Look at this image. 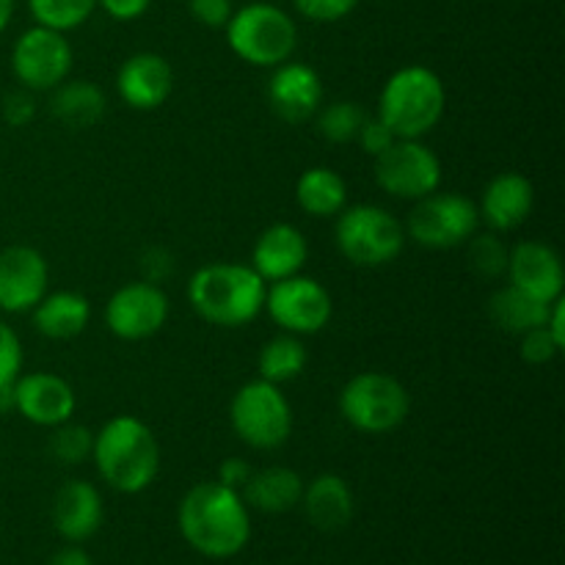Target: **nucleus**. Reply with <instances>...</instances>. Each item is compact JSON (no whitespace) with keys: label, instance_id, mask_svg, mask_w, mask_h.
<instances>
[{"label":"nucleus","instance_id":"obj_1","mask_svg":"<svg viewBox=\"0 0 565 565\" xmlns=\"http://www.w3.org/2000/svg\"><path fill=\"white\" fill-rule=\"evenodd\" d=\"M177 527L193 552L210 561H230L252 541V508L241 491L202 480L180 500Z\"/></svg>","mask_w":565,"mask_h":565},{"label":"nucleus","instance_id":"obj_2","mask_svg":"<svg viewBox=\"0 0 565 565\" xmlns=\"http://www.w3.org/2000/svg\"><path fill=\"white\" fill-rule=\"evenodd\" d=\"M92 461L105 486L119 494H141L160 472L158 436L136 414H116L94 430Z\"/></svg>","mask_w":565,"mask_h":565},{"label":"nucleus","instance_id":"obj_3","mask_svg":"<svg viewBox=\"0 0 565 565\" xmlns=\"http://www.w3.org/2000/svg\"><path fill=\"white\" fill-rule=\"evenodd\" d=\"M268 281L246 263H207L188 281V301L215 329H243L263 315Z\"/></svg>","mask_w":565,"mask_h":565},{"label":"nucleus","instance_id":"obj_4","mask_svg":"<svg viewBox=\"0 0 565 565\" xmlns=\"http://www.w3.org/2000/svg\"><path fill=\"white\" fill-rule=\"evenodd\" d=\"M445 108L447 92L439 72L425 64H408L386 77L375 116L397 138H425L439 125Z\"/></svg>","mask_w":565,"mask_h":565},{"label":"nucleus","instance_id":"obj_5","mask_svg":"<svg viewBox=\"0 0 565 565\" xmlns=\"http://www.w3.org/2000/svg\"><path fill=\"white\" fill-rule=\"evenodd\" d=\"M224 33L232 53L257 70H274L290 61L298 50L296 20L285 9L265 0L232 11Z\"/></svg>","mask_w":565,"mask_h":565},{"label":"nucleus","instance_id":"obj_6","mask_svg":"<svg viewBox=\"0 0 565 565\" xmlns=\"http://www.w3.org/2000/svg\"><path fill=\"white\" fill-rule=\"evenodd\" d=\"M406 226L381 204H353L334 218V246L356 268H384L406 248Z\"/></svg>","mask_w":565,"mask_h":565},{"label":"nucleus","instance_id":"obj_7","mask_svg":"<svg viewBox=\"0 0 565 565\" xmlns=\"http://www.w3.org/2000/svg\"><path fill=\"white\" fill-rule=\"evenodd\" d=\"M342 419L353 430L367 436H384L401 428L412 414V392L395 375L367 370L348 381L337 397Z\"/></svg>","mask_w":565,"mask_h":565},{"label":"nucleus","instance_id":"obj_8","mask_svg":"<svg viewBox=\"0 0 565 565\" xmlns=\"http://www.w3.org/2000/svg\"><path fill=\"white\" fill-rule=\"evenodd\" d=\"M292 406L281 386L263 379L246 381L230 403L232 430L252 450H279L292 436Z\"/></svg>","mask_w":565,"mask_h":565},{"label":"nucleus","instance_id":"obj_9","mask_svg":"<svg viewBox=\"0 0 565 565\" xmlns=\"http://www.w3.org/2000/svg\"><path fill=\"white\" fill-rule=\"evenodd\" d=\"M403 226H406L408 241L417 246L434 248V252L458 248L480 230L478 202L467 193L434 191L430 196L414 202Z\"/></svg>","mask_w":565,"mask_h":565},{"label":"nucleus","instance_id":"obj_10","mask_svg":"<svg viewBox=\"0 0 565 565\" xmlns=\"http://www.w3.org/2000/svg\"><path fill=\"white\" fill-rule=\"evenodd\" d=\"M373 174L390 196L419 202L441 188V160L423 138H395L373 158Z\"/></svg>","mask_w":565,"mask_h":565},{"label":"nucleus","instance_id":"obj_11","mask_svg":"<svg viewBox=\"0 0 565 565\" xmlns=\"http://www.w3.org/2000/svg\"><path fill=\"white\" fill-rule=\"evenodd\" d=\"M263 312L285 334L312 337L331 323L334 301H331V292L326 290L323 281L307 274H296L270 281L268 290H265Z\"/></svg>","mask_w":565,"mask_h":565},{"label":"nucleus","instance_id":"obj_12","mask_svg":"<svg viewBox=\"0 0 565 565\" xmlns=\"http://www.w3.org/2000/svg\"><path fill=\"white\" fill-rule=\"evenodd\" d=\"M72 61L75 53L70 39L53 28H28L11 47V72L17 83L33 94H50L58 83H64L72 72Z\"/></svg>","mask_w":565,"mask_h":565},{"label":"nucleus","instance_id":"obj_13","mask_svg":"<svg viewBox=\"0 0 565 565\" xmlns=\"http://www.w3.org/2000/svg\"><path fill=\"white\" fill-rule=\"evenodd\" d=\"M171 301L160 285L136 279L121 285L105 303V326L121 342H141L169 323Z\"/></svg>","mask_w":565,"mask_h":565},{"label":"nucleus","instance_id":"obj_14","mask_svg":"<svg viewBox=\"0 0 565 565\" xmlns=\"http://www.w3.org/2000/svg\"><path fill=\"white\" fill-rule=\"evenodd\" d=\"M11 392H14V412L25 423L50 430L75 419L77 395L70 381L61 379L58 373H47V370L20 373Z\"/></svg>","mask_w":565,"mask_h":565},{"label":"nucleus","instance_id":"obj_15","mask_svg":"<svg viewBox=\"0 0 565 565\" xmlns=\"http://www.w3.org/2000/svg\"><path fill=\"white\" fill-rule=\"evenodd\" d=\"M50 285L47 259L33 246L0 252V312L25 315L44 298Z\"/></svg>","mask_w":565,"mask_h":565},{"label":"nucleus","instance_id":"obj_16","mask_svg":"<svg viewBox=\"0 0 565 565\" xmlns=\"http://www.w3.org/2000/svg\"><path fill=\"white\" fill-rule=\"evenodd\" d=\"M268 105L287 125L312 121L323 105V81L318 70L303 61H285L274 66L268 77Z\"/></svg>","mask_w":565,"mask_h":565},{"label":"nucleus","instance_id":"obj_17","mask_svg":"<svg viewBox=\"0 0 565 565\" xmlns=\"http://www.w3.org/2000/svg\"><path fill=\"white\" fill-rule=\"evenodd\" d=\"M174 92V70L169 58L152 50L132 53L116 70V94L132 110H158Z\"/></svg>","mask_w":565,"mask_h":565},{"label":"nucleus","instance_id":"obj_18","mask_svg":"<svg viewBox=\"0 0 565 565\" xmlns=\"http://www.w3.org/2000/svg\"><path fill=\"white\" fill-rule=\"evenodd\" d=\"M508 285L552 303L563 298L565 270L563 259L550 243L522 241L508 252Z\"/></svg>","mask_w":565,"mask_h":565},{"label":"nucleus","instance_id":"obj_19","mask_svg":"<svg viewBox=\"0 0 565 565\" xmlns=\"http://www.w3.org/2000/svg\"><path fill=\"white\" fill-rule=\"evenodd\" d=\"M535 207V188L522 171H500L486 182L483 193H480L478 213L480 224L489 226L491 232L519 230L527 224Z\"/></svg>","mask_w":565,"mask_h":565},{"label":"nucleus","instance_id":"obj_20","mask_svg":"<svg viewBox=\"0 0 565 565\" xmlns=\"http://www.w3.org/2000/svg\"><path fill=\"white\" fill-rule=\"evenodd\" d=\"M103 494L88 480H66L53 497V527L70 544H83L103 527Z\"/></svg>","mask_w":565,"mask_h":565},{"label":"nucleus","instance_id":"obj_21","mask_svg":"<svg viewBox=\"0 0 565 565\" xmlns=\"http://www.w3.org/2000/svg\"><path fill=\"white\" fill-rule=\"evenodd\" d=\"M309 259V243L298 226L285 224H270L263 230L252 248V268L263 276L265 281H279L287 276L303 274V265Z\"/></svg>","mask_w":565,"mask_h":565},{"label":"nucleus","instance_id":"obj_22","mask_svg":"<svg viewBox=\"0 0 565 565\" xmlns=\"http://www.w3.org/2000/svg\"><path fill=\"white\" fill-rule=\"evenodd\" d=\"M303 513H307L309 524L320 533H340L351 524L353 511H356V500L348 486L345 478L334 472H323L303 483L301 494Z\"/></svg>","mask_w":565,"mask_h":565},{"label":"nucleus","instance_id":"obj_23","mask_svg":"<svg viewBox=\"0 0 565 565\" xmlns=\"http://www.w3.org/2000/svg\"><path fill=\"white\" fill-rule=\"evenodd\" d=\"M31 318L42 337L70 342L77 340L92 323V301L75 290L44 292L42 301L31 309Z\"/></svg>","mask_w":565,"mask_h":565},{"label":"nucleus","instance_id":"obj_24","mask_svg":"<svg viewBox=\"0 0 565 565\" xmlns=\"http://www.w3.org/2000/svg\"><path fill=\"white\" fill-rule=\"evenodd\" d=\"M241 494L248 508L276 516V513H287L301 505L303 478L290 467L254 469Z\"/></svg>","mask_w":565,"mask_h":565},{"label":"nucleus","instance_id":"obj_25","mask_svg":"<svg viewBox=\"0 0 565 565\" xmlns=\"http://www.w3.org/2000/svg\"><path fill=\"white\" fill-rule=\"evenodd\" d=\"M105 110H108V97L94 81H81V77L70 81L66 77L64 83H58L50 92V114L64 127H72V130L94 127L103 119Z\"/></svg>","mask_w":565,"mask_h":565},{"label":"nucleus","instance_id":"obj_26","mask_svg":"<svg viewBox=\"0 0 565 565\" xmlns=\"http://www.w3.org/2000/svg\"><path fill=\"white\" fill-rule=\"evenodd\" d=\"M296 202L312 218H337L348 207V182L331 166H312L296 182Z\"/></svg>","mask_w":565,"mask_h":565},{"label":"nucleus","instance_id":"obj_27","mask_svg":"<svg viewBox=\"0 0 565 565\" xmlns=\"http://www.w3.org/2000/svg\"><path fill=\"white\" fill-rule=\"evenodd\" d=\"M552 303L541 301V298L530 296V292L519 290V287L505 285L489 298V318L505 334L522 337L524 331L546 326Z\"/></svg>","mask_w":565,"mask_h":565},{"label":"nucleus","instance_id":"obj_28","mask_svg":"<svg viewBox=\"0 0 565 565\" xmlns=\"http://www.w3.org/2000/svg\"><path fill=\"white\" fill-rule=\"evenodd\" d=\"M309 353L307 345H303V337L296 334H276L270 337L268 342L263 345L257 356V373L259 379L268 381V384H290L296 381L298 375L307 370Z\"/></svg>","mask_w":565,"mask_h":565},{"label":"nucleus","instance_id":"obj_29","mask_svg":"<svg viewBox=\"0 0 565 565\" xmlns=\"http://www.w3.org/2000/svg\"><path fill=\"white\" fill-rule=\"evenodd\" d=\"M367 116L370 114L362 108V103H356V99H337V103L320 105V110L315 114L312 121L315 127H318V136H323L326 141L353 143Z\"/></svg>","mask_w":565,"mask_h":565},{"label":"nucleus","instance_id":"obj_30","mask_svg":"<svg viewBox=\"0 0 565 565\" xmlns=\"http://www.w3.org/2000/svg\"><path fill=\"white\" fill-rule=\"evenodd\" d=\"M28 11L36 25L70 33L92 20L97 0H28Z\"/></svg>","mask_w":565,"mask_h":565},{"label":"nucleus","instance_id":"obj_31","mask_svg":"<svg viewBox=\"0 0 565 565\" xmlns=\"http://www.w3.org/2000/svg\"><path fill=\"white\" fill-rule=\"evenodd\" d=\"M463 246H467L469 268H472L475 274L483 276V279H491V281H497L500 276H505L508 252H511V246L502 241L500 232H491V230L475 232V235L469 237Z\"/></svg>","mask_w":565,"mask_h":565},{"label":"nucleus","instance_id":"obj_32","mask_svg":"<svg viewBox=\"0 0 565 565\" xmlns=\"http://www.w3.org/2000/svg\"><path fill=\"white\" fill-rule=\"evenodd\" d=\"M92 447H94V430L86 425L64 423L50 428L47 450L64 467H81L83 461H92Z\"/></svg>","mask_w":565,"mask_h":565},{"label":"nucleus","instance_id":"obj_33","mask_svg":"<svg viewBox=\"0 0 565 565\" xmlns=\"http://www.w3.org/2000/svg\"><path fill=\"white\" fill-rule=\"evenodd\" d=\"M22 342L6 320H0V386H11L22 373Z\"/></svg>","mask_w":565,"mask_h":565},{"label":"nucleus","instance_id":"obj_34","mask_svg":"<svg viewBox=\"0 0 565 565\" xmlns=\"http://www.w3.org/2000/svg\"><path fill=\"white\" fill-rule=\"evenodd\" d=\"M561 351L563 348L557 345L555 337L550 334L546 326L530 329L519 337V356H522L527 364H535V367H539V364H550Z\"/></svg>","mask_w":565,"mask_h":565},{"label":"nucleus","instance_id":"obj_35","mask_svg":"<svg viewBox=\"0 0 565 565\" xmlns=\"http://www.w3.org/2000/svg\"><path fill=\"white\" fill-rule=\"evenodd\" d=\"M298 14L309 22H340L359 6V0H292Z\"/></svg>","mask_w":565,"mask_h":565},{"label":"nucleus","instance_id":"obj_36","mask_svg":"<svg viewBox=\"0 0 565 565\" xmlns=\"http://www.w3.org/2000/svg\"><path fill=\"white\" fill-rule=\"evenodd\" d=\"M36 116V94L28 88H14L3 97V119L9 127H28Z\"/></svg>","mask_w":565,"mask_h":565},{"label":"nucleus","instance_id":"obj_37","mask_svg":"<svg viewBox=\"0 0 565 565\" xmlns=\"http://www.w3.org/2000/svg\"><path fill=\"white\" fill-rule=\"evenodd\" d=\"M395 138H397L395 132H392L390 127L379 119V116H367L353 143H359V149H362L364 154H370V158H379V154L384 152L392 141H395Z\"/></svg>","mask_w":565,"mask_h":565},{"label":"nucleus","instance_id":"obj_38","mask_svg":"<svg viewBox=\"0 0 565 565\" xmlns=\"http://www.w3.org/2000/svg\"><path fill=\"white\" fill-rule=\"evenodd\" d=\"M188 11L204 28H226L235 3L232 0H188Z\"/></svg>","mask_w":565,"mask_h":565},{"label":"nucleus","instance_id":"obj_39","mask_svg":"<svg viewBox=\"0 0 565 565\" xmlns=\"http://www.w3.org/2000/svg\"><path fill=\"white\" fill-rule=\"evenodd\" d=\"M141 279L152 281V285H163L171 274H174V257L166 248L152 246L141 254Z\"/></svg>","mask_w":565,"mask_h":565},{"label":"nucleus","instance_id":"obj_40","mask_svg":"<svg viewBox=\"0 0 565 565\" xmlns=\"http://www.w3.org/2000/svg\"><path fill=\"white\" fill-rule=\"evenodd\" d=\"M152 0H97V9H103L116 22H136L149 11Z\"/></svg>","mask_w":565,"mask_h":565},{"label":"nucleus","instance_id":"obj_41","mask_svg":"<svg viewBox=\"0 0 565 565\" xmlns=\"http://www.w3.org/2000/svg\"><path fill=\"white\" fill-rule=\"evenodd\" d=\"M252 472H254V467L246 461V458H224L218 467V483L241 491L243 486L248 483V478H252Z\"/></svg>","mask_w":565,"mask_h":565},{"label":"nucleus","instance_id":"obj_42","mask_svg":"<svg viewBox=\"0 0 565 565\" xmlns=\"http://www.w3.org/2000/svg\"><path fill=\"white\" fill-rule=\"evenodd\" d=\"M47 565H92V557H88L81 546H66V550L55 552Z\"/></svg>","mask_w":565,"mask_h":565},{"label":"nucleus","instance_id":"obj_43","mask_svg":"<svg viewBox=\"0 0 565 565\" xmlns=\"http://www.w3.org/2000/svg\"><path fill=\"white\" fill-rule=\"evenodd\" d=\"M11 17H14V0H0V33L9 28Z\"/></svg>","mask_w":565,"mask_h":565}]
</instances>
